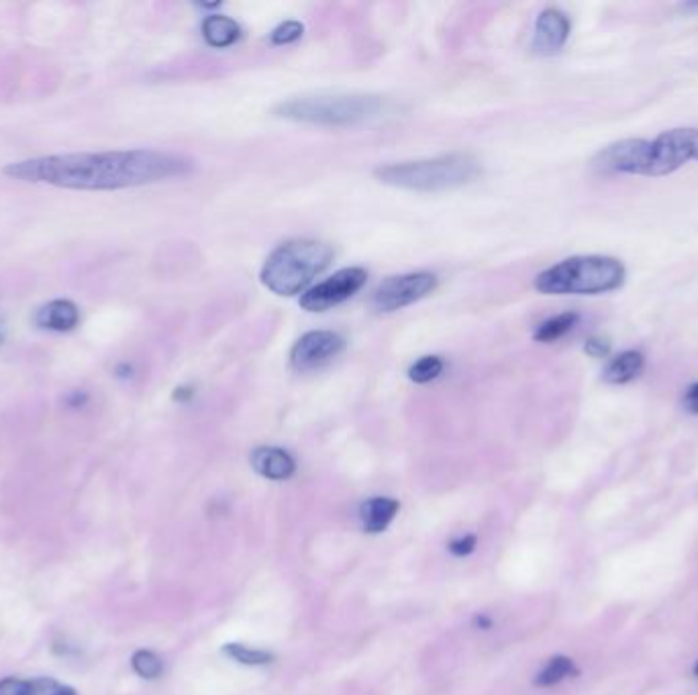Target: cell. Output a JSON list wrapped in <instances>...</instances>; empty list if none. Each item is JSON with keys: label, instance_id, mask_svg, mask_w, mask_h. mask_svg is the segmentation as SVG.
Instances as JSON below:
<instances>
[{"label": "cell", "instance_id": "1", "mask_svg": "<svg viewBox=\"0 0 698 695\" xmlns=\"http://www.w3.org/2000/svg\"><path fill=\"white\" fill-rule=\"evenodd\" d=\"M193 170V162L154 149L103 154H64L31 157L8 164L5 175L19 182L47 184L68 190H123L178 178Z\"/></svg>", "mask_w": 698, "mask_h": 695}, {"label": "cell", "instance_id": "2", "mask_svg": "<svg viewBox=\"0 0 698 695\" xmlns=\"http://www.w3.org/2000/svg\"><path fill=\"white\" fill-rule=\"evenodd\" d=\"M627 267L611 255H576L547 267L535 278V290L545 296H601L621 290Z\"/></svg>", "mask_w": 698, "mask_h": 695}, {"label": "cell", "instance_id": "3", "mask_svg": "<svg viewBox=\"0 0 698 695\" xmlns=\"http://www.w3.org/2000/svg\"><path fill=\"white\" fill-rule=\"evenodd\" d=\"M482 174L480 164L472 155L450 154L419 162L388 164L378 167L376 180L393 188L414 192H444L462 188Z\"/></svg>", "mask_w": 698, "mask_h": 695}, {"label": "cell", "instance_id": "4", "mask_svg": "<svg viewBox=\"0 0 698 695\" xmlns=\"http://www.w3.org/2000/svg\"><path fill=\"white\" fill-rule=\"evenodd\" d=\"M334 262V249L327 243L294 239L272 251L262 267V283L278 296H294L323 273Z\"/></svg>", "mask_w": 698, "mask_h": 695}, {"label": "cell", "instance_id": "5", "mask_svg": "<svg viewBox=\"0 0 698 695\" xmlns=\"http://www.w3.org/2000/svg\"><path fill=\"white\" fill-rule=\"evenodd\" d=\"M384 111V100L374 94H317L290 98L276 106L282 119L317 124H355Z\"/></svg>", "mask_w": 698, "mask_h": 695}, {"label": "cell", "instance_id": "6", "mask_svg": "<svg viewBox=\"0 0 698 695\" xmlns=\"http://www.w3.org/2000/svg\"><path fill=\"white\" fill-rule=\"evenodd\" d=\"M593 167L604 175H645L660 178L658 155L650 139H623L603 147L593 157Z\"/></svg>", "mask_w": 698, "mask_h": 695}, {"label": "cell", "instance_id": "7", "mask_svg": "<svg viewBox=\"0 0 698 695\" xmlns=\"http://www.w3.org/2000/svg\"><path fill=\"white\" fill-rule=\"evenodd\" d=\"M435 288L437 278L434 273L417 272L393 275V278L378 283V288L372 292L370 304L378 313H394V310H401L429 296Z\"/></svg>", "mask_w": 698, "mask_h": 695}, {"label": "cell", "instance_id": "8", "mask_svg": "<svg viewBox=\"0 0 698 695\" xmlns=\"http://www.w3.org/2000/svg\"><path fill=\"white\" fill-rule=\"evenodd\" d=\"M368 273L362 267H345L331 275L325 282L306 290L301 296V306L309 313H325L337 304L352 298L357 290H362Z\"/></svg>", "mask_w": 698, "mask_h": 695}, {"label": "cell", "instance_id": "9", "mask_svg": "<svg viewBox=\"0 0 698 695\" xmlns=\"http://www.w3.org/2000/svg\"><path fill=\"white\" fill-rule=\"evenodd\" d=\"M345 349L342 334L334 331H311L303 334L290 351V363L296 372H313L327 365Z\"/></svg>", "mask_w": 698, "mask_h": 695}, {"label": "cell", "instance_id": "10", "mask_svg": "<svg viewBox=\"0 0 698 695\" xmlns=\"http://www.w3.org/2000/svg\"><path fill=\"white\" fill-rule=\"evenodd\" d=\"M653 147L662 175L674 174L683 165L698 162V129L678 127L663 131L653 139Z\"/></svg>", "mask_w": 698, "mask_h": 695}, {"label": "cell", "instance_id": "11", "mask_svg": "<svg viewBox=\"0 0 698 695\" xmlns=\"http://www.w3.org/2000/svg\"><path fill=\"white\" fill-rule=\"evenodd\" d=\"M572 33V23L566 15L558 8H545L539 13L535 21V37L533 47L535 52L543 55L558 54L563 45L568 44Z\"/></svg>", "mask_w": 698, "mask_h": 695}, {"label": "cell", "instance_id": "12", "mask_svg": "<svg viewBox=\"0 0 698 695\" xmlns=\"http://www.w3.org/2000/svg\"><path fill=\"white\" fill-rule=\"evenodd\" d=\"M252 467L265 480L272 482L288 480L296 472L293 455L278 447H257L252 453Z\"/></svg>", "mask_w": 698, "mask_h": 695}, {"label": "cell", "instance_id": "13", "mask_svg": "<svg viewBox=\"0 0 698 695\" xmlns=\"http://www.w3.org/2000/svg\"><path fill=\"white\" fill-rule=\"evenodd\" d=\"M643 372L645 355L637 349H627L609 359V363L603 370V380L611 386H625V383L635 382Z\"/></svg>", "mask_w": 698, "mask_h": 695}, {"label": "cell", "instance_id": "14", "mask_svg": "<svg viewBox=\"0 0 698 695\" xmlns=\"http://www.w3.org/2000/svg\"><path fill=\"white\" fill-rule=\"evenodd\" d=\"M80 321V310L78 306L70 303V300H54V303L45 304L39 310L35 316V323L41 329L65 333L72 331Z\"/></svg>", "mask_w": 698, "mask_h": 695}, {"label": "cell", "instance_id": "15", "mask_svg": "<svg viewBox=\"0 0 698 695\" xmlns=\"http://www.w3.org/2000/svg\"><path fill=\"white\" fill-rule=\"evenodd\" d=\"M398 504L393 498H372L362 504L360 508V518H362V526L365 532L370 534H378L384 532L388 529V524L394 521V516L398 514Z\"/></svg>", "mask_w": 698, "mask_h": 695}, {"label": "cell", "instance_id": "16", "mask_svg": "<svg viewBox=\"0 0 698 695\" xmlns=\"http://www.w3.org/2000/svg\"><path fill=\"white\" fill-rule=\"evenodd\" d=\"M241 35V27L225 15H211L203 21V37L211 47H229Z\"/></svg>", "mask_w": 698, "mask_h": 695}, {"label": "cell", "instance_id": "17", "mask_svg": "<svg viewBox=\"0 0 698 695\" xmlns=\"http://www.w3.org/2000/svg\"><path fill=\"white\" fill-rule=\"evenodd\" d=\"M580 323V314L578 313H562L555 314L552 318H547L542 324L537 326V331L533 333V339L537 343H555L566 337L568 333H572Z\"/></svg>", "mask_w": 698, "mask_h": 695}, {"label": "cell", "instance_id": "18", "mask_svg": "<svg viewBox=\"0 0 698 695\" xmlns=\"http://www.w3.org/2000/svg\"><path fill=\"white\" fill-rule=\"evenodd\" d=\"M574 675H578L574 660L568 657H552L542 671L537 673L535 685H539V688H552V685H558Z\"/></svg>", "mask_w": 698, "mask_h": 695}, {"label": "cell", "instance_id": "19", "mask_svg": "<svg viewBox=\"0 0 698 695\" xmlns=\"http://www.w3.org/2000/svg\"><path fill=\"white\" fill-rule=\"evenodd\" d=\"M223 652L233 660H237L241 665H268L274 660V655L268 650H260V649H249L245 644H237V642H229L223 647Z\"/></svg>", "mask_w": 698, "mask_h": 695}, {"label": "cell", "instance_id": "20", "mask_svg": "<svg viewBox=\"0 0 698 695\" xmlns=\"http://www.w3.org/2000/svg\"><path fill=\"white\" fill-rule=\"evenodd\" d=\"M131 667L144 680H157L164 673L162 659L152 650H137L131 659Z\"/></svg>", "mask_w": 698, "mask_h": 695}, {"label": "cell", "instance_id": "21", "mask_svg": "<svg viewBox=\"0 0 698 695\" xmlns=\"http://www.w3.org/2000/svg\"><path fill=\"white\" fill-rule=\"evenodd\" d=\"M444 372V362L435 355H427V357H421L417 363L411 365L409 370V378L414 382V383H429L434 382L435 378H439Z\"/></svg>", "mask_w": 698, "mask_h": 695}, {"label": "cell", "instance_id": "22", "mask_svg": "<svg viewBox=\"0 0 698 695\" xmlns=\"http://www.w3.org/2000/svg\"><path fill=\"white\" fill-rule=\"evenodd\" d=\"M31 695H78L70 685H64L49 677H39L31 681Z\"/></svg>", "mask_w": 698, "mask_h": 695}, {"label": "cell", "instance_id": "23", "mask_svg": "<svg viewBox=\"0 0 698 695\" xmlns=\"http://www.w3.org/2000/svg\"><path fill=\"white\" fill-rule=\"evenodd\" d=\"M304 27L298 21H286L282 23L280 27L274 29L272 33V41L276 45H286V44H293V41L301 39Z\"/></svg>", "mask_w": 698, "mask_h": 695}, {"label": "cell", "instance_id": "24", "mask_svg": "<svg viewBox=\"0 0 698 695\" xmlns=\"http://www.w3.org/2000/svg\"><path fill=\"white\" fill-rule=\"evenodd\" d=\"M0 695H31V681L6 677L0 681Z\"/></svg>", "mask_w": 698, "mask_h": 695}, {"label": "cell", "instance_id": "25", "mask_svg": "<svg viewBox=\"0 0 698 695\" xmlns=\"http://www.w3.org/2000/svg\"><path fill=\"white\" fill-rule=\"evenodd\" d=\"M584 351H586L590 357L603 359V357H606V355L611 353V343L606 341V339H603V337H593V339L586 341Z\"/></svg>", "mask_w": 698, "mask_h": 695}, {"label": "cell", "instance_id": "26", "mask_svg": "<svg viewBox=\"0 0 698 695\" xmlns=\"http://www.w3.org/2000/svg\"><path fill=\"white\" fill-rule=\"evenodd\" d=\"M474 549H476V537H472V534H468V537H462V539H455V541L450 542V551L454 552V555H458V557L470 555Z\"/></svg>", "mask_w": 698, "mask_h": 695}, {"label": "cell", "instance_id": "27", "mask_svg": "<svg viewBox=\"0 0 698 695\" xmlns=\"http://www.w3.org/2000/svg\"><path fill=\"white\" fill-rule=\"evenodd\" d=\"M683 406L688 414L698 416V382L691 383L683 396Z\"/></svg>", "mask_w": 698, "mask_h": 695}, {"label": "cell", "instance_id": "28", "mask_svg": "<svg viewBox=\"0 0 698 695\" xmlns=\"http://www.w3.org/2000/svg\"><path fill=\"white\" fill-rule=\"evenodd\" d=\"M684 11H693V13H698V3H686L683 5Z\"/></svg>", "mask_w": 698, "mask_h": 695}, {"label": "cell", "instance_id": "29", "mask_svg": "<svg viewBox=\"0 0 698 695\" xmlns=\"http://www.w3.org/2000/svg\"><path fill=\"white\" fill-rule=\"evenodd\" d=\"M694 673H696V675H698V665H696V669H694Z\"/></svg>", "mask_w": 698, "mask_h": 695}, {"label": "cell", "instance_id": "30", "mask_svg": "<svg viewBox=\"0 0 698 695\" xmlns=\"http://www.w3.org/2000/svg\"><path fill=\"white\" fill-rule=\"evenodd\" d=\"M0 341H3V333H0Z\"/></svg>", "mask_w": 698, "mask_h": 695}]
</instances>
